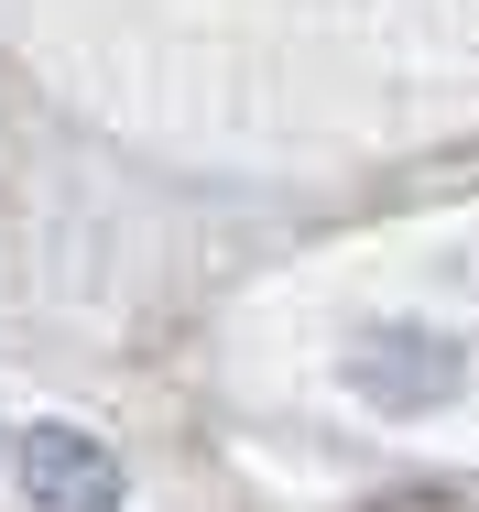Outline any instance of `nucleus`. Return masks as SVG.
<instances>
[{
	"label": "nucleus",
	"mask_w": 479,
	"mask_h": 512,
	"mask_svg": "<svg viewBox=\"0 0 479 512\" xmlns=\"http://www.w3.org/2000/svg\"><path fill=\"white\" fill-rule=\"evenodd\" d=\"M458 338H436V327H371V338H349V382H360V404L382 414H436L458 404Z\"/></svg>",
	"instance_id": "obj_1"
},
{
	"label": "nucleus",
	"mask_w": 479,
	"mask_h": 512,
	"mask_svg": "<svg viewBox=\"0 0 479 512\" xmlns=\"http://www.w3.org/2000/svg\"><path fill=\"white\" fill-rule=\"evenodd\" d=\"M22 491H33V512H109L120 502V458L77 425H33L22 436Z\"/></svg>",
	"instance_id": "obj_2"
}]
</instances>
